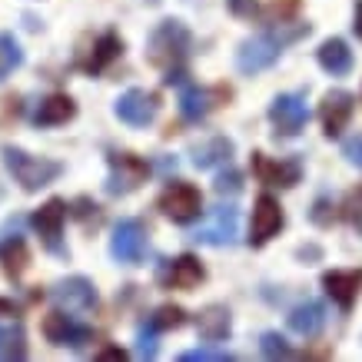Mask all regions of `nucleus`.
<instances>
[{"instance_id": "obj_25", "label": "nucleus", "mask_w": 362, "mask_h": 362, "mask_svg": "<svg viewBox=\"0 0 362 362\" xmlns=\"http://www.w3.org/2000/svg\"><path fill=\"white\" fill-rule=\"evenodd\" d=\"M0 359H27V332L21 322L0 326Z\"/></svg>"}, {"instance_id": "obj_27", "label": "nucleus", "mask_w": 362, "mask_h": 362, "mask_svg": "<svg viewBox=\"0 0 362 362\" xmlns=\"http://www.w3.org/2000/svg\"><path fill=\"white\" fill-rule=\"evenodd\" d=\"M23 64V50L13 40V33H0V80H7Z\"/></svg>"}, {"instance_id": "obj_23", "label": "nucleus", "mask_w": 362, "mask_h": 362, "mask_svg": "<svg viewBox=\"0 0 362 362\" xmlns=\"http://www.w3.org/2000/svg\"><path fill=\"white\" fill-rule=\"evenodd\" d=\"M77 117V103L66 97V93H50L47 100H40V107L33 113L37 127H60V123L74 120Z\"/></svg>"}, {"instance_id": "obj_26", "label": "nucleus", "mask_w": 362, "mask_h": 362, "mask_svg": "<svg viewBox=\"0 0 362 362\" xmlns=\"http://www.w3.org/2000/svg\"><path fill=\"white\" fill-rule=\"evenodd\" d=\"M27 243L21 240V236H13V240H7V246L0 250V263H4V273H7V279H21L23 269H27Z\"/></svg>"}, {"instance_id": "obj_12", "label": "nucleus", "mask_w": 362, "mask_h": 362, "mask_svg": "<svg viewBox=\"0 0 362 362\" xmlns=\"http://www.w3.org/2000/svg\"><path fill=\"white\" fill-rule=\"evenodd\" d=\"M160 283L170 286V289H197L203 279H206V269L193 252H183L176 259H160Z\"/></svg>"}, {"instance_id": "obj_24", "label": "nucleus", "mask_w": 362, "mask_h": 362, "mask_svg": "<svg viewBox=\"0 0 362 362\" xmlns=\"http://www.w3.org/2000/svg\"><path fill=\"white\" fill-rule=\"evenodd\" d=\"M120 54H123V40H120V37H117V33H103L97 44H93L90 57L83 60V70H87L90 77H97V74H103V70H107V66H110Z\"/></svg>"}, {"instance_id": "obj_17", "label": "nucleus", "mask_w": 362, "mask_h": 362, "mask_svg": "<svg viewBox=\"0 0 362 362\" xmlns=\"http://www.w3.org/2000/svg\"><path fill=\"white\" fill-rule=\"evenodd\" d=\"M352 110H356V97L349 90H329L322 97V107H319V117H322V133L326 136H339L346 130V123L352 120Z\"/></svg>"}, {"instance_id": "obj_13", "label": "nucleus", "mask_w": 362, "mask_h": 362, "mask_svg": "<svg viewBox=\"0 0 362 362\" xmlns=\"http://www.w3.org/2000/svg\"><path fill=\"white\" fill-rule=\"evenodd\" d=\"M54 303L66 313H90V309H97V286L83 279V276H66L60 283L54 286Z\"/></svg>"}, {"instance_id": "obj_40", "label": "nucleus", "mask_w": 362, "mask_h": 362, "mask_svg": "<svg viewBox=\"0 0 362 362\" xmlns=\"http://www.w3.org/2000/svg\"><path fill=\"white\" fill-rule=\"evenodd\" d=\"M359 197H362V189H359Z\"/></svg>"}, {"instance_id": "obj_32", "label": "nucleus", "mask_w": 362, "mask_h": 362, "mask_svg": "<svg viewBox=\"0 0 362 362\" xmlns=\"http://www.w3.org/2000/svg\"><path fill=\"white\" fill-rule=\"evenodd\" d=\"M213 189H216V193H220V197H236V193H240L243 189V173L240 170H226V173H220L216 176V183H213Z\"/></svg>"}, {"instance_id": "obj_36", "label": "nucleus", "mask_w": 362, "mask_h": 362, "mask_svg": "<svg viewBox=\"0 0 362 362\" xmlns=\"http://www.w3.org/2000/svg\"><path fill=\"white\" fill-rule=\"evenodd\" d=\"M296 0H283V4H279V0H276L273 7H269V17H273L276 23H286V17H289V13H296Z\"/></svg>"}, {"instance_id": "obj_39", "label": "nucleus", "mask_w": 362, "mask_h": 362, "mask_svg": "<svg viewBox=\"0 0 362 362\" xmlns=\"http://www.w3.org/2000/svg\"><path fill=\"white\" fill-rule=\"evenodd\" d=\"M352 30L362 40V0H356V17H352Z\"/></svg>"}, {"instance_id": "obj_35", "label": "nucleus", "mask_w": 362, "mask_h": 362, "mask_svg": "<svg viewBox=\"0 0 362 362\" xmlns=\"http://www.w3.org/2000/svg\"><path fill=\"white\" fill-rule=\"evenodd\" d=\"M342 156H346L352 166H359L362 170V133L359 136H349V140L342 143Z\"/></svg>"}, {"instance_id": "obj_20", "label": "nucleus", "mask_w": 362, "mask_h": 362, "mask_svg": "<svg viewBox=\"0 0 362 362\" xmlns=\"http://www.w3.org/2000/svg\"><path fill=\"white\" fill-rule=\"evenodd\" d=\"M286 326L296 332V336H319L322 326H326V306H322L319 299H306V303H299L296 309H289Z\"/></svg>"}, {"instance_id": "obj_21", "label": "nucleus", "mask_w": 362, "mask_h": 362, "mask_svg": "<svg viewBox=\"0 0 362 362\" xmlns=\"http://www.w3.org/2000/svg\"><path fill=\"white\" fill-rule=\"evenodd\" d=\"M197 332L203 342H223L226 336L233 332V316L230 309L220 306V303H213V306H206L203 313L197 316Z\"/></svg>"}, {"instance_id": "obj_6", "label": "nucleus", "mask_w": 362, "mask_h": 362, "mask_svg": "<svg viewBox=\"0 0 362 362\" xmlns=\"http://www.w3.org/2000/svg\"><path fill=\"white\" fill-rule=\"evenodd\" d=\"M236 230H240L236 206H216L197 230L189 233V240L203 243V246H233L236 243Z\"/></svg>"}, {"instance_id": "obj_33", "label": "nucleus", "mask_w": 362, "mask_h": 362, "mask_svg": "<svg viewBox=\"0 0 362 362\" xmlns=\"http://www.w3.org/2000/svg\"><path fill=\"white\" fill-rule=\"evenodd\" d=\"M309 220L316 223V226H332V220H336V206H332L329 197H319L316 203H313V209H309Z\"/></svg>"}, {"instance_id": "obj_28", "label": "nucleus", "mask_w": 362, "mask_h": 362, "mask_svg": "<svg viewBox=\"0 0 362 362\" xmlns=\"http://www.w3.org/2000/svg\"><path fill=\"white\" fill-rule=\"evenodd\" d=\"M150 326L156 332H170V329H180V326H187V309L183 306H160L150 316Z\"/></svg>"}, {"instance_id": "obj_38", "label": "nucleus", "mask_w": 362, "mask_h": 362, "mask_svg": "<svg viewBox=\"0 0 362 362\" xmlns=\"http://www.w3.org/2000/svg\"><path fill=\"white\" fill-rule=\"evenodd\" d=\"M97 359H100V362H123V359H127V352H123V349H113V346H110V349L100 352Z\"/></svg>"}, {"instance_id": "obj_2", "label": "nucleus", "mask_w": 362, "mask_h": 362, "mask_svg": "<svg viewBox=\"0 0 362 362\" xmlns=\"http://www.w3.org/2000/svg\"><path fill=\"white\" fill-rule=\"evenodd\" d=\"M0 156H4L7 173L13 176V183H21L23 193H37V189L50 187L57 176L64 173V163L47 160V156H33L27 150H21V146H4Z\"/></svg>"}, {"instance_id": "obj_16", "label": "nucleus", "mask_w": 362, "mask_h": 362, "mask_svg": "<svg viewBox=\"0 0 362 362\" xmlns=\"http://www.w3.org/2000/svg\"><path fill=\"white\" fill-rule=\"evenodd\" d=\"M252 173L259 176L266 187L293 189L303 180V166H299V160H269L266 153H252Z\"/></svg>"}, {"instance_id": "obj_18", "label": "nucleus", "mask_w": 362, "mask_h": 362, "mask_svg": "<svg viewBox=\"0 0 362 362\" xmlns=\"http://www.w3.org/2000/svg\"><path fill=\"white\" fill-rule=\"evenodd\" d=\"M322 289L332 296L336 306L349 313L362 289V269H329V273H322Z\"/></svg>"}, {"instance_id": "obj_22", "label": "nucleus", "mask_w": 362, "mask_h": 362, "mask_svg": "<svg viewBox=\"0 0 362 362\" xmlns=\"http://www.w3.org/2000/svg\"><path fill=\"white\" fill-rule=\"evenodd\" d=\"M316 60L326 74H332V77H346L352 70V50L342 37H329V40L316 50Z\"/></svg>"}, {"instance_id": "obj_8", "label": "nucleus", "mask_w": 362, "mask_h": 362, "mask_svg": "<svg viewBox=\"0 0 362 362\" xmlns=\"http://www.w3.org/2000/svg\"><path fill=\"white\" fill-rule=\"evenodd\" d=\"M150 176V166L146 160L133 153H110V176H107V193L110 197H127L133 189L146 183Z\"/></svg>"}, {"instance_id": "obj_5", "label": "nucleus", "mask_w": 362, "mask_h": 362, "mask_svg": "<svg viewBox=\"0 0 362 362\" xmlns=\"http://www.w3.org/2000/svg\"><path fill=\"white\" fill-rule=\"evenodd\" d=\"M269 123H273L276 136H299L303 127L309 123V107H306V93H279L269 103Z\"/></svg>"}, {"instance_id": "obj_1", "label": "nucleus", "mask_w": 362, "mask_h": 362, "mask_svg": "<svg viewBox=\"0 0 362 362\" xmlns=\"http://www.w3.org/2000/svg\"><path fill=\"white\" fill-rule=\"evenodd\" d=\"M309 33H313L309 23H296V27L279 23L276 30L256 33L250 40H243L240 50H236V70H240V74H250V77L252 74H263L266 66H273L276 60H279V54H283L286 47L303 40V37H309Z\"/></svg>"}, {"instance_id": "obj_15", "label": "nucleus", "mask_w": 362, "mask_h": 362, "mask_svg": "<svg viewBox=\"0 0 362 362\" xmlns=\"http://www.w3.org/2000/svg\"><path fill=\"white\" fill-rule=\"evenodd\" d=\"M44 336L47 342H54V346H70V349H83L93 342V329L83 326V322H74L70 316L64 313H50L44 319Z\"/></svg>"}, {"instance_id": "obj_10", "label": "nucleus", "mask_w": 362, "mask_h": 362, "mask_svg": "<svg viewBox=\"0 0 362 362\" xmlns=\"http://www.w3.org/2000/svg\"><path fill=\"white\" fill-rule=\"evenodd\" d=\"M33 230L40 233V240H44V246L50 252H57V256H66L64 243H60V236H64V223H66V203L64 199H47L44 206L37 209L30 216Z\"/></svg>"}, {"instance_id": "obj_29", "label": "nucleus", "mask_w": 362, "mask_h": 362, "mask_svg": "<svg viewBox=\"0 0 362 362\" xmlns=\"http://www.w3.org/2000/svg\"><path fill=\"white\" fill-rule=\"evenodd\" d=\"M259 352H263V359H293V346L286 342V336L279 332H263L259 336Z\"/></svg>"}, {"instance_id": "obj_11", "label": "nucleus", "mask_w": 362, "mask_h": 362, "mask_svg": "<svg viewBox=\"0 0 362 362\" xmlns=\"http://www.w3.org/2000/svg\"><path fill=\"white\" fill-rule=\"evenodd\" d=\"M113 113H117V120H123L127 127H146V123L156 120L160 100H156V93H150V90L133 87L113 103Z\"/></svg>"}, {"instance_id": "obj_19", "label": "nucleus", "mask_w": 362, "mask_h": 362, "mask_svg": "<svg viewBox=\"0 0 362 362\" xmlns=\"http://www.w3.org/2000/svg\"><path fill=\"white\" fill-rule=\"evenodd\" d=\"M233 153H236V143L230 136H206L203 143H193L189 146V156H193V166L197 170H213V166L230 163Z\"/></svg>"}, {"instance_id": "obj_31", "label": "nucleus", "mask_w": 362, "mask_h": 362, "mask_svg": "<svg viewBox=\"0 0 362 362\" xmlns=\"http://www.w3.org/2000/svg\"><path fill=\"white\" fill-rule=\"evenodd\" d=\"M156 352H160V346H156V329L150 326V319H146L140 329H136V356H140V359H156Z\"/></svg>"}, {"instance_id": "obj_37", "label": "nucleus", "mask_w": 362, "mask_h": 362, "mask_svg": "<svg viewBox=\"0 0 362 362\" xmlns=\"http://www.w3.org/2000/svg\"><path fill=\"white\" fill-rule=\"evenodd\" d=\"M346 216H349V223L359 230V236H362V197H359V193L346 203Z\"/></svg>"}, {"instance_id": "obj_7", "label": "nucleus", "mask_w": 362, "mask_h": 362, "mask_svg": "<svg viewBox=\"0 0 362 362\" xmlns=\"http://www.w3.org/2000/svg\"><path fill=\"white\" fill-rule=\"evenodd\" d=\"M156 206L163 209V216H170L173 223H193L203 213V197L193 183H170V187L160 193Z\"/></svg>"}, {"instance_id": "obj_34", "label": "nucleus", "mask_w": 362, "mask_h": 362, "mask_svg": "<svg viewBox=\"0 0 362 362\" xmlns=\"http://www.w3.org/2000/svg\"><path fill=\"white\" fill-rule=\"evenodd\" d=\"M226 4H230V13L240 21H252L259 13V0H226Z\"/></svg>"}, {"instance_id": "obj_14", "label": "nucleus", "mask_w": 362, "mask_h": 362, "mask_svg": "<svg viewBox=\"0 0 362 362\" xmlns=\"http://www.w3.org/2000/svg\"><path fill=\"white\" fill-rule=\"evenodd\" d=\"M230 97V90H206V87H197V83H183L180 87V117L187 123H199L206 120V113L213 107H220V100Z\"/></svg>"}, {"instance_id": "obj_9", "label": "nucleus", "mask_w": 362, "mask_h": 362, "mask_svg": "<svg viewBox=\"0 0 362 362\" xmlns=\"http://www.w3.org/2000/svg\"><path fill=\"white\" fill-rule=\"evenodd\" d=\"M286 226V216H283V206H279V199L263 193V197L256 199V206H252V223H250V246H266V243L273 240L276 233Z\"/></svg>"}, {"instance_id": "obj_3", "label": "nucleus", "mask_w": 362, "mask_h": 362, "mask_svg": "<svg viewBox=\"0 0 362 362\" xmlns=\"http://www.w3.org/2000/svg\"><path fill=\"white\" fill-rule=\"evenodd\" d=\"M193 37L180 21H163L146 40V60L153 66H180L189 54Z\"/></svg>"}, {"instance_id": "obj_30", "label": "nucleus", "mask_w": 362, "mask_h": 362, "mask_svg": "<svg viewBox=\"0 0 362 362\" xmlns=\"http://www.w3.org/2000/svg\"><path fill=\"white\" fill-rule=\"evenodd\" d=\"M183 362H233L236 356H233L230 349H213V346H199V349H187L183 356H180Z\"/></svg>"}, {"instance_id": "obj_4", "label": "nucleus", "mask_w": 362, "mask_h": 362, "mask_svg": "<svg viewBox=\"0 0 362 362\" xmlns=\"http://www.w3.org/2000/svg\"><path fill=\"white\" fill-rule=\"evenodd\" d=\"M150 250V236L140 220H120L110 236V256L123 266H140Z\"/></svg>"}]
</instances>
